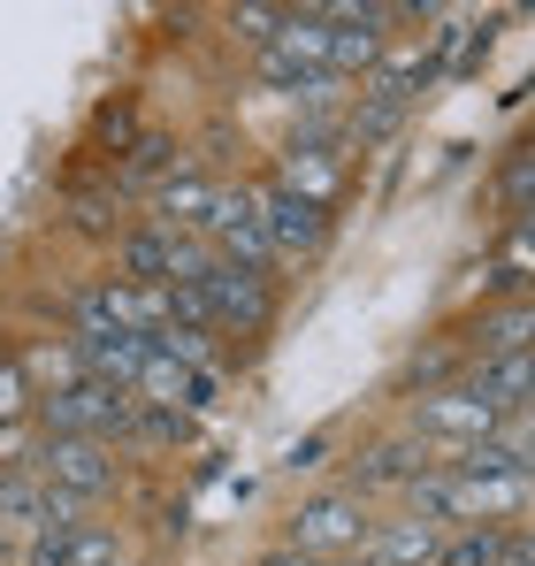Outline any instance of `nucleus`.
<instances>
[{"label":"nucleus","instance_id":"obj_15","mask_svg":"<svg viewBox=\"0 0 535 566\" xmlns=\"http://www.w3.org/2000/svg\"><path fill=\"white\" fill-rule=\"evenodd\" d=\"M528 191H535V154L513 146V154H505V214H513V222H528Z\"/></svg>","mask_w":535,"mask_h":566},{"label":"nucleus","instance_id":"obj_11","mask_svg":"<svg viewBox=\"0 0 535 566\" xmlns=\"http://www.w3.org/2000/svg\"><path fill=\"white\" fill-rule=\"evenodd\" d=\"M421 474H429L421 444H367V460H353L359 490H413Z\"/></svg>","mask_w":535,"mask_h":566},{"label":"nucleus","instance_id":"obj_9","mask_svg":"<svg viewBox=\"0 0 535 566\" xmlns=\"http://www.w3.org/2000/svg\"><path fill=\"white\" fill-rule=\"evenodd\" d=\"M146 337H123V329H77V368L85 382H107V390H130V376L146 368Z\"/></svg>","mask_w":535,"mask_h":566},{"label":"nucleus","instance_id":"obj_1","mask_svg":"<svg viewBox=\"0 0 535 566\" xmlns=\"http://www.w3.org/2000/svg\"><path fill=\"white\" fill-rule=\"evenodd\" d=\"M528 505V474H497V468H459L451 460L444 474H421L413 482V521H429V528H497V521H513Z\"/></svg>","mask_w":535,"mask_h":566},{"label":"nucleus","instance_id":"obj_16","mask_svg":"<svg viewBox=\"0 0 535 566\" xmlns=\"http://www.w3.org/2000/svg\"><path fill=\"white\" fill-rule=\"evenodd\" d=\"M283 23H291V8H261V0L230 8V31H238V39H253V46H268V39H275Z\"/></svg>","mask_w":535,"mask_h":566},{"label":"nucleus","instance_id":"obj_18","mask_svg":"<svg viewBox=\"0 0 535 566\" xmlns=\"http://www.w3.org/2000/svg\"><path fill=\"white\" fill-rule=\"evenodd\" d=\"M31 406V382H23V368L15 360H0V421H15Z\"/></svg>","mask_w":535,"mask_h":566},{"label":"nucleus","instance_id":"obj_8","mask_svg":"<svg viewBox=\"0 0 535 566\" xmlns=\"http://www.w3.org/2000/svg\"><path fill=\"white\" fill-rule=\"evenodd\" d=\"M253 207H261V230H268L275 253H314V245H322V207H314V199L268 185V191H253Z\"/></svg>","mask_w":535,"mask_h":566},{"label":"nucleus","instance_id":"obj_13","mask_svg":"<svg viewBox=\"0 0 535 566\" xmlns=\"http://www.w3.org/2000/svg\"><path fill=\"white\" fill-rule=\"evenodd\" d=\"M437 559L444 566H505V536L497 528H466V536H451Z\"/></svg>","mask_w":535,"mask_h":566},{"label":"nucleus","instance_id":"obj_3","mask_svg":"<svg viewBox=\"0 0 535 566\" xmlns=\"http://www.w3.org/2000/svg\"><path fill=\"white\" fill-rule=\"evenodd\" d=\"M130 413H138L130 390H107V382L77 376L70 390L46 398V437H92V444H107V437H130Z\"/></svg>","mask_w":535,"mask_h":566},{"label":"nucleus","instance_id":"obj_7","mask_svg":"<svg viewBox=\"0 0 535 566\" xmlns=\"http://www.w3.org/2000/svg\"><path fill=\"white\" fill-rule=\"evenodd\" d=\"M207 238L222 245V261H238V269H253V276L275 261V245H268V230H261L253 191H238V199L222 191V199H214V214H207Z\"/></svg>","mask_w":535,"mask_h":566},{"label":"nucleus","instance_id":"obj_6","mask_svg":"<svg viewBox=\"0 0 535 566\" xmlns=\"http://www.w3.org/2000/svg\"><path fill=\"white\" fill-rule=\"evenodd\" d=\"M359 536H367V521H359V497H314V505H298V521H291V552H298V559L353 552Z\"/></svg>","mask_w":535,"mask_h":566},{"label":"nucleus","instance_id":"obj_10","mask_svg":"<svg viewBox=\"0 0 535 566\" xmlns=\"http://www.w3.org/2000/svg\"><path fill=\"white\" fill-rule=\"evenodd\" d=\"M154 199H161V230H183V238H199L222 191H214V177H199V169H169Z\"/></svg>","mask_w":535,"mask_h":566},{"label":"nucleus","instance_id":"obj_14","mask_svg":"<svg viewBox=\"0 0 535 566\" xmlns=\"http://www.w3.org/2000/svg\"><path fill=\"white\" fill-rule=\"evenodd\" d=\"M497 353H528V306L521 298L497 322H482V360H497Z\"/></svg>","mask_w":535,"mask_h":566},{"label":"nucleus","instance_id":"obj_4","mask_svg":"<svg viewBox=\"0 0 535 566\" xmlns=\"http://www.w3.org/2000/svg\"><path fill=\"white\" fill-rule=\"evenodd\" d=\"M23 468L39 474L46 490H62V497H99L107 482H115V460H107V444H92V437H46L39 444V460H23Z\"/></svg>","mask_w":535,"mask_h":566},{"label":"nucleus","instance_id":"obj_17","mask_svg":"<svg viewBox=\"0 0 535 566\" xmlns=\"http://www.w3.org/2000/svg\"><path fill=\"white\" fill-rule=\"evenodd\" d=\"M70 566H123V552H115L107 528H77L70 536Z\"/></svg>","mask_w":535,"mask_h":566},{"label":"nucleus","instance_id":"obj_5","mask_svg":"<svg viewBox=\"0 0 535 566\" xmlns=\"http://www.w3.org/2000/svg\"><path fill=\"white\" fill-rule=\"evenodd\" d=\"M413 429H421V437H437V444L474 452V444H490V437L505 429V413H490L482 398H466V390L451 382V390H437V398H413Z\"/></svg>","mask_w":535,"mask_h":566},{"label":"nucleus","instance_id":"obj_2","mask_svg":"<svg viewBox=\"0 0 535 566\" xmlns=\"http://www.w3.org/2000/svg\"><path fill=\"white\" fill-rule=\"evenodd\" d=\"M191 298H199L207 329H238V337L268 329V314H275V298H268V276L238 269V261H222V253L207 261V276H191Z\"/></svg>","mask_w":535,"mask_h":566},{"label":"nucleus","instance_id":"obj_19","mask_svg":"<svg viewBox=\"0 0 535 566\" xmlns=\"http://www.w3.org/2000/svg\"><path fill=\"white\" fill-rule=\"evenodd\" d=\"M23 468V437H15V421H0V474Z\"/></svg>","mask_w":535,"mask_h":566},{"label":"nucleus","instance_id":"obj_12","mask_svg":"<svg viewBox=\"0 0 535 566\" xmlns=\"http://www.w3.org/2000/svg\"><path fill=\"white\" fill-rule=\"evenodd\" d=\"M375 552H382V566H429L437 559V528L429 521H398V528L375 536Z\"/></svg>","mask_w":535,"mask_h":566}]
</instances>
